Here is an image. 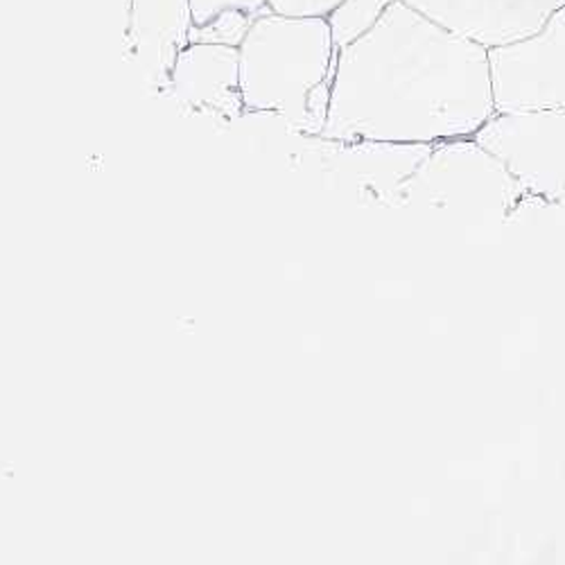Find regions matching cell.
I'll use <instances>...</instances> for the list:
<instances>
[{
	"label": "cell",
	"instance_id": "obj_8",
	"mask_svg": "<svg viewBox=\"0 0 565 565\" xmlns=\"http://www.w3.org/2000/svg\"><path fill=\"white\" fill-rule=\"evenodd\" d=\"M177 66L185 68V84L202 103L228 114H238L245 107L241 90V53L233 45L193 41Z\"/></svg>",
	"mask_w": 565,
	"mask_h": 565
},
{
	"label": "cell",
	"instance_id": "obj_1",
	"mask_svg": "<svg viewBox=\"0 0 565 565\" xmlns=\"http://www.w3.org/2000/svg\"><path fill=\"white\" fill-rule=\"evenodd\" d=\"M489 51L396 0L338 51L326 140L435 146L473 136L491 116Z\"/></svg>",
	"mask_w": 565,
	"mask_h": 565
},
{
	"label": "cell",
	"instance_id": "obj_4",
	"mask_svg": "<svg viewBox=\"0 0 565 565\" xmlns=\"http://www.w3.org/2000/svg\"><path fill=\"white\" fill-rule=\"evenodd\" d=\"M473 138L530 198L565 202V107L493 114Z\"/></svg>",
	"mask_w": 565,
	"mask_h": 565
},
{
	"label": "cell",
	"instance_id": "obj_5",
	"mask_svg": "<svg viewBox=\"0 0 565 565\" xmlns=\"http://www.w3.org/2000/svg\"><path fill=\"white\" fill-rule=\"evenodd\" d=\"M489 77L495 114L565 107V6L539 32L489 49Z\"/></svg>",
	"mask_w": 565,
	"mask_h": 565
},
{
	"label": "cell",
	"instance_id": "obj_12",
	"mask_svg": "<svg viewBox=\"0 0 565 565\" xmlns=\"http://www.w3.org/2000/svg\"><path fill=\"white\" fill-rule=\"evenodd\" d=\"M245 12L254 19L269 14V8L265 0H191V12H193V25H204L211 19H215L222 12Z\"/></svg>",
	"mask_w": 565,
	"mask_h": 565
},
{
	"label": "cell",
	"instance_id": "obj_3",
	"mask_svg": "<svg viewBox=\"0 0 565 565\" xmlns=\"http://www.w3.org/2000/svg\"><path fill=\"white\" fill-rule=\"evenodd\" d=\"M450 211L463 217H509L527 193L509 170L473 136L448 138L433 146L409 179V202Z\"/></svg>",
	"mask_w": 565,
	"mask_h": 565
},
{
	"label": "cell",
	"instance_id": "obj_9",
	"mask_svg": "<svg viewBox=\"0 0 565 565\" xmlns=\"http://www.w3.org/2000/svg\"><path fill=\"white\" fill-rule=\"evenodd\" d=\"M191 30V0H134L131 3V34L143 49H157L161 55H170L181 49Z\"/></svg>",
	"mask_w": 565,
	"mask_h": 565
},
{
	"label": "cell",
	"instance_id": "obj_2",
	"mask_svg": "<svg viewBox=\"0 0 565 565\" xmlns=\"http://www.w3.org/2000/svg\"><path fill=\"white\" fill-rule=\"evenodd\" d=\"M241 53L245 109L271 111L321 134L338 64L328 19L263 14L254 19Z\"/></svg>",
	"mask_w": 565,
	"mask_h": 565
},
{
	"label": "cell",
	"instance_id": "obj_11",
	"mask_svg": "<svg viewBox=\"0 0 565 565\" xmlns=\"http://www.w3.org/2000/svg\"><path fill=\"white\" fill-rule=\"evenodd\" d=\"M254 17L245 14V12H222L215 19H211L204 25H193L191 30V39L193 41H202V43H222V45H233L238 49L243 43L247 30L252 28Z\"/></svg>",
	"mask_w": 565,
	"mask_h": 565
},
{
	"label": "cell",
	"instance_id": "obj_7",
	"mask_svg": "<svg viewBox=\"0 0 565 565\" xmlns=\"http://www.w3.org/2000/svg\"><path fill=\"white\" fill-rule=\"evenodd\" d=\"M355 191L385 206L409 204V179L433 150L426 143H387V140H333Z\"/></svg>",
	"mask_w": 565,
	"mask_h": 565
},
{
	"label": "cell",
	"instance_id": "obj_13",
	"mask_svg": "<svg viewBox=\"0 0 565 565\" xmlns=\"http://www.w3.org/2000/svg\"><path fill=\"white\" fill-rule=\"evenodd\" d=\"M271 14L295 19H328L342 0H265Z\"/></svg>",
	"mask_w": 565,
	"mask_h": 565
},
{
	"label": "cell",
	"instance_id": "obj_6",
	"mask_svg": "<svg viewBox=\"0 0 565 565\" xmlns=\"http://www.w3.org/2000/svg\"><path fill=\"white\" fill-rule=\"evenodd\" d=\"M448 32L484 49L521 41L539 32L565 0H403Z\"/></svg>",
	"mask_w": 565,
	"mask_h": 565
},
{
	"label": "cell",
	"instance_id": "obj_10",
	"mask_svg": "<svg viewBox=\"0 0 565 565\" xmlns=\"http://www.w3.org/2000/svg\"><path fill=\"white\" fill-rule=\"evenodd\" d=\"M392 3H396V0H342L328 17L335 49L340 51L369 32Z\"/></svg>",
	"mask_w": 565,
	"mask_h": 565
}]
</instances>
